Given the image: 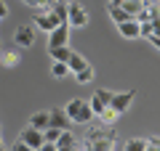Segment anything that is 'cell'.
I'll return each mask as SVG.
<instances>
[{
  "label": "cell",
  "instance_id": "3",
  "mask_svg": "<svg viewBox=\"0 0 160 151\" xmlns=\"http://www.w3.org/2000/svg\"><path fill=\"white\" fill-rule=\"evenodd\" d=\"M88 24V11H86V6L83 3H72L69 0V6H67V27L69 29H83Z\"/></svg>",
  "mask_w": 160,
  "mask_h": 151
},
{
  "label": "cell",
  "instance_id": "1",
  "mask_svg": "<svg viewBox=\"0 0 160 151\" xmlns=\"http://www.w3.org/2000/svg\"><path fill=\"white\" fill-rule=\"evenodd\" d=\"M83 151H115V125H102L96 119L86 130Z\"/></svg>",
  "mask_w": 160,
  "mask_h": 151
},
{
  "label": "cell",
  "instance_id": "6",
  "mask_svg": "<svg viewBox=\"0 0 160 151\" xmlns=\"http://www.w3.org/2000/svg\"><path fill=\"white\" fill-rule=\"evenodd\" d=\"M112 93H115V90H109V88H99L96 93L91 95V101H88V103H91L93 117H96L102 109H107V106H109V98H112Z\"/></svg>",
  "mask_w": 160,
  "mask_h": 151
},
{
  "label": "cell",
  "instance_id": "21",
  "mask_svg": "<svg viewBox=\"0 0 160 151\" xmlns=\"http://www.w3.org/2000/svg\"><path fill=\"white\" fill-rule=\"evenodd\" d=\"M123 151H147V138H131L126 140V149Z\"/></svg>",
  "mask_w": 160,
  "mask_h": 151
},
{
  "label": "cell",
  "instance_id": "14",
  "mask_svg": "<svg viewBox=\"0 0 160 151\" xmlns=\"http://www.w3.org/2000/svg\"><path fill=\"white\" fill-rule=\"evenodd\" d=\"M48 119H51V112H35L32 117H29V127L46 130V127H48Z\"/></svg>",
  "mask_w": 160,
  "mask_h": 151
},
{
  "label": "cell",
  "instance_id": "12",
  "mask_svg": "<svg viewBox=\"0 0 160 151\" xmlns=\"http://www.w3.org/2000/svg\"><path fill=\"white\" fill-rule=\"evenodd\" d=\"M118 32H120V37H126V40H136L139 37V21L136 19H128V21L118 24Z\"/></svg>",
  "mask_w": 160,
  "mask_h": 151
},
{
  "label": "cell",
  "instance_id": "25",
  "mask_svg": "<svg viewBox=\"0 0 160 151\" xmlns=\"http://www.w3.org/2000/svg\"><path fill=\"white\" fill-rule=\"evenodd\" d=\"M147 151H160V138H158V135L147 138Z\"/></svg>",
  "mask_w": 160,
  "mask_h": 151
},
{
  "label": "cell",
  "instance_id": "24",
  "mask_svg": "<svg viewBox=\"0 0 160 151\" xmlns=\"http://www.w3.org/2000/svg\"><path fill=\"white\" fill-rule=\"evenodd\" d=\"M139 37H152V24L149 21H139Z\"/></svg>",
  "mask_w": 160,
  "mask_h": 151
},
{
  "label": "cell",
  "instance_id": "26",
  "mask_svg": "<svg viewBox=\"0 0 160 151\" xmlns=\"http://www.w3.org/2000/svg\"><path fill=\"white\" fill-rule=\"evenodd\" d=\"M149 24H152V34H155V37H160V16H155Z\"/></svg>",
  "mask_w": 160,
  "mask_h": 151
},
{
  "label": "cell",
  "instance_id": "16",
  "mask_svg": "<svg viewBox=\"0 0 160 151\" xmlns=\"http://www.w3.org/2000/svg\"><path fill=\"white\" fill-rule=\"evenodd\" d=\"M19 58H22V56H19V50H13V48H11V50H3V53H0V64H3L6 69L16 66Z\"/></svg>",
  "mask_w": 160,
  "mask_h": 151
},
{
  "label": "cell",
  "instance_id": "17",
  "mask_svg": "<svg viewBox=\"0 0 160 151\" xmlns=\"http://www.w3.org/2000/svg\"><path fill=\"white\" fill-rule=\"evenodd\" d=\"M48 53H51V58H53V61H62V64H67V58L72 56L69 45H62V48H53V50H48Z\"/></svg>",
  "mask_w": 160,
  "mask_h": 151
},
{
  "label": "cell",
  "instance_id": "5",
  "mask_svg": "<svg viewBox=\"0 0 160 151\" xmlns=\"http://www.w3.org/2000/svg\"><path fill=\"white\" fill-rule=\"evenodd\" d=\"M19 140H22L24 146H29L32 151H38L40 146L46 143V140H43V130H35V127H29V125L19 133Z\"/></svg>",
  "mask_w": 160,
  "mask_h": 151
},
{
  "label": "cell",
  "instance_id": "10",
  "mask_svg": "<svg viewBox=\"0 0 160 151\" xmlns=\"http://www.w3.org/2000/svg\"><path fill=\"white\" fill-rule=\"evenodd\" d=\"M67 6H69V0H56L53 6H48L46 11L51 13V19L56 24H67Z\"/></svg>",
  "mask_w": 160,
  "mask_h": 151
},
{
  "label": "cell",
  "instance_id": "15",
  "mask_svg": "<svg viewBox=\"0 0 160 151\" xmlns=\"http://www.w3.org/2000/svg\"><path fill=\"white\" fill-rule=\"evenodd\" d=\"M67 66H69V74H78L80 69L88 66V61H86V56H80V53H75V50H72V56L67 58Z\"/></svg>",
  "mask_w": 160,
  "mask_h": 151
},
{
  "label": "cell",
  "instance_id": "11",
  "mask_svg": "<svg viewBox=\"0 0 160 151\" xmlns=\"http://www.w3.org/2000/svg\"><path fill=\"white\" fill-rule=\"evenodd\" d=\"M69 117L64 114V109H53L51 112V119H48V127H56V130H69Z\"/></svg>",
  "mask_w": 160,
  "mask_h": 151
},
{
  "label": "cell",
  "instance_id": "20",
  "mask_svg": "<svg viewBox=\"0 0 160 151\" xmlns=\"http://www.w3.org/2000/svg\"><path fill=\"white\" fill-rule=\"evenodd\" d=\"M51 77H56V80L69 77V66H67V64H62V61H53L51 64Z\"/></svg>",
  "mask_w": 160,
  "mask_h": 151
},
{
  "label": "cell",
  "instance_id": "36",
  "mask_svg": "<svg viewBox=\"0 0 160 151\" xmlns=\"http://www.w3.org/2000/svg\"><path fill=\"white\" fill-rule=\"evenodd\" d=\"M158 6H160V0H158Z\"/></svg>",
  "mask_w": 160,
  "mask_h": 151
},
{
  "label": "cell",
  "instance_id": "29",
  "mask_svg": "<svg viewBox=\"0 0 160 151\" xmlns=\"http://www.w3.org/2000/svg\"><path fill=\"white\" fill-rule=\"evenodd\" d=\"M13 151H32V149H29V146H24L22 140H16V143H13Z\"/></svg>",
  "mask_w": 160,
  "mask_h": 151
},
{
  "label": "cell",
  "instance_id": "28",
  "mask_svg": "<svg viewBox=\"0 0 160 151\" xmlns=\"http://www.w3.org/2000/svg\"><path fill=\"white\" fill-rule=\"evenodd\" d=\"M6 16H8V3L0 0V19H6Z\"/></svg>",
  "mask_w": 160,
  "mask_h": 151
},
{
  "label": "cell",
  "instance_id": "19",
  "mask_svg": "<svg viewBox=\"0 0 160 151\" xmlns=\"http://www.w3.org/2000/svg\"><path fill=\"white\" fill-rule=\"evenodd\" d=\"M118 119H120V114H115L112 112V109H102V112H99V122H102V125H115V122H118Z\"/></svg>",
  "mask_w": 160,
  "mask_h": 151
},
{
  "label": "cell",
  "instance_id": "34",
  "mask_svg": "<svg viewBox=\"0 0 160 151\" xmlns=\"http://www.w3.org/2000/svg\"><path fill=\"white\" fill-rule=\"evenodd\" d=\"M0 151H6V149H3V146H0Z\"/></svg>",
  "mask_w": 160,
  "mask_h": 151
},
{
  "label": "cell",
  "instance_id": "7",
  "mask_svg": "<svg viewBox=\"0 0 160 151\" xmlns=\"http://www.w3.org/2000/svg\"><path fill=\"white\" fill-rule=\"evenodd\" d=\"M67 43H69V27L67 24H59L53 32H48V50L62 48V45H67Z\"/></svg>",
  "mask_w": 160,
  "mask_h": 151
},
{
  "label": "cell",
  "instance_id": "31",
  "mask_svg": "<svg viewBox=\"0 0 160 151\" xmlns=\"http://www.w3.org/2000/svg\"><path fill=\"white\" fill-rule=\"evenodd\" d=\"M147 40L152 43V48H158V50H160V37H155V34H152V37H147Z\"/></svg>",
  "mask_w": 160,
  "mask_h": 151
},
{
  "label": "cell",
  "instance_id": "27",
  "mask_svg": "<svg viewBox=\"0 0 160 151\" xmlns=\"http://www.w3.org/2000/svg\"><path fill=\"white\" fill-rule=\"evenodd\" d=\"M56 0H35V8H48V6H53Z\"/></svg>",
  "mask_w": 160,
  "mask_h": 151
},
{
  "label": "cell",
  "instance_id": "18",
  "mask_svg": "<svg viewBox=\"0 0 160 151\" xmlns=\"http://www.w3.org/2000/svg\"><path fill=\"white\" fill-rule=\"evenodd\" d=\"M107 11H109V19H112V21H115V27H118V24H123V21H128V19H131V16H128L126 11H123V8H115V6H109Z\"/></svg>",
  "mask_w": 160,
  "mask_h": 151
},
{
  "label": "cell",
  "instance_id": "30",
  "mask_svg": "<svg viewBox=\"0 0 160 151\" xmlns=\"http://www.w3.org/2000/svg\"><path fill=\"white\" fill-rule=\"evenodd\" d=\"M38 151H56V146H53V143H43Z\"/></svg>",
  "mask_w": 160,
  "mask_h": 151
},
{
  "label": "cell",
  "instance_id": "4",
  "mask_svg": "<svg viewBox=\"0 0 160 151\" xmlns=\"http://www.w3.org/2000/svg\"><path fill=\"white\" fill-rule=\"evenodd\" d=\"M133 98H136V93H133V90H123V93H112V98H109V109H112L115 114H126L128 109H131Z\"/></svg>",
  "mask_w": 160,
  "mask_h": 151
},
{
  "label": "cell",
  "instance_id": "9",
  "mask_svg": "<svg viewBox=\"0 0 160 151\" xmlns=\"http://www.w3.org/2000/svg\"><path fill=\"white\" fill-rule=\"evenodd\" d=\"M32 27L43 29V32H53V29H56L59 24L51 19V13H48L46 8H38V13H35V24H32Z\"/></svg>",
  "mask_w": 160,
  "mask_h": 151
},
{
  "label": "cell",
  "instance_id": "33",
  "mask_svg": "<svg viewBox=\"0 0 160 151\" xmlns=\"http://www.w3.org/2000/svg\"><path fill=\"white\" fill-rule=\"evenodd\" d=\"M22 3H27V6H32V8H35V0H22Z\"/></svg>",
  "mask_w": 160,
  "mask_h": 151
},
{
  "label": "cell",
  "instance_id": "8",
  "mask_svg": "<svg viewBox=\"0 0 160 151\" xmlns=\"http://www.w3.org/2000/svg\"><path fill=\"white\" fill-rule=\"evenodd\" d=\"M13 40H16L19 48H32V45H35V27H32V24H22V27H16Z\"/></svg>",
  "mask_w": 160,
  "mask_h": 151
},
{
  "label": "cell",
  "instance_id": "23",
  "mask_svg": "<svg viewBox=\"0 0 160 151\" xmlns=\"http://www.w3.org/2000/svg\"><path fill=\"white\" fill-rule=\"evenodd\" d=\"M62 133H64V130H56V127H46V130H43V140H46V143H56Z\"/></svg>",
  "mask_w": 160,
  "mask_h": 151
},
{
  "label": "cell",
  "instance_id": "35",
  "mask_svg": "<svg viewBox=\"0 0 160 151\" xmlns=\"http://www.w3.org/2000/svg\"><path fill=\"white\" fill-rule=\"evenodd\" d=\"M0 146H3V140H0Z\"/></svg>",
  "mask_w": 160,
  "mask_h": 151
},
{
  "label": "cell",
  "instance_id": "2",
  "mask_svg": "<svg viewBox=\"0 0 160 151\" xmlns=\"http://www.w3.org/2000/svg\"><path fill=\"white\" fill-rule=\"evenodd\" d=\"M64 114H67L69 122H75V125H88L93 119L91 103H88L86 98H72L67 106H64Z\"/></svg>",
  "mask_w": 160,
  "mask_h": 151
},
{
  "label": "cell",
  "instance_id": "32",
  "mask_svg": "<svg viewBox=\"0 0 160 151\" xmlns=\"http://www.w3.org/2000/svg\"><path fill=\"white\" fill-rule=\"evenodd\" d=\"M123 3H126V0H109V6H115V8H120Z\"/></svg>",
  "mask_w": 160,
  "mask_h": 151
},
{
  "label": "cell",
  "instance_id": "13",
  "mask_svg": "<svg viewBox=\"0 0 160 151\" xmlns=\"http://www.w3.org/2000/svg\"><path fill=\"white\" fill-rule=\"evenodd\" d=\"M120 8H123V11H126L131 19H136L139 13H142L144 8H147V0H126V3H123Z\"/></svg>",
  "mask_w": 160,
  "mask_h": 151
},
{
  "label": "cell",
  "instance_id": "22",
  "mask_svg": "<svg viewBox=\"0 0 160 151\" xmlns=\"http://www.w3.org/2000/svg\"><path fill=\"white\" fill-rule=\"evenodd\" d=\"M72 77L78 80L80 85H88V82H91V80H93V66H91V64H88L86 69H80V72H78V74H72Z\"/></svg>",
  "mask_w": 160,
  "mask_h": 151
}]
</instances>
